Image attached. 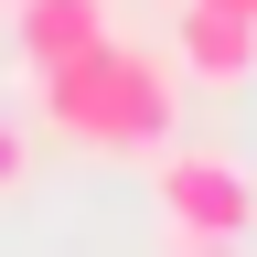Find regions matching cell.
<instances>
[{
  "label": "cell",
  "mask_w": 257,
  "mask_h": 257,
  "mask_svg": "<svg viewBox=\"0 0 257 257\" xmlns=\"http://www.w3.org/2000/svg\"><path fill=\"white\" fill-rule=\"evenodd\" d=\"M172 257H236V236H172Z\"/></svg>",
  "instance_id": "obj_6"
},
{
  "label": "cell",
  "mask_w": 257,
  "mask_h": 257,
  "mask_svg": "<svg viewBox=\"0 0 257 257\" xmlns=\"http://www.w3.org/2000/svg\"><path fill=\"white\" fill-rule=\"evenodd\" d=\"M32 182V140H22V118L0 107V193H22Z\"/></svg>",
  "instance_id": "obj_5"
},
{
  "label": "cell",
  "mask_w": 257,
  "mask_h": 257,
  "mask_svg": "<svg viewBox=\"0 0 257 257\" xmlns=\"http://www.w3.org/2000/svg\"><path fill=\"white\" fill-rule=\"evenodd\" d=\"M246 11H257V0H246Z\"/></svg>",
  "instance_id": "obj_7"
},
{
  "label": "cell",
  "mask_w": 257,
  "mask_h": 257,
  "mask_svg": "<svg viewBox=\"0 0 257 257\" xmlns=\"http://www.w3.org/2000/svg\"><path fill=\"white\" fill-rule=\"evenodd\" d=\"M32 96H43V118L64 128L75 150H161L172 140V64L140 54V43H86L32 75Z\"/></svg>",
  "instance_id": "obj_1"
},
{
  "label": "cell",
  "mask_w": 257,
  "mask_h": 257,
  "mask_svg": "<svg viewBox=\"0 0 257 257\" xmlns=\"http://www.w3.org/2000/svg\"><path fill=\"white\" fill-rule=\"evenodd\" d=\"M150 193H161V214H172V236H246L257 225V182L225 150H161Z\"/></svg>",
  "instance_id": "obj_2"
},
{
  "label": "cell",
  "mask_w": 257,
  "mask_h": 257,
  "mask_svg": "<svg viewBox=\"0 0 257 257\" xmlns=\"http://www.w3.org/2000/svg\"><path fill=\"white\" fill-rule=\"evenodd\" d=\"M246 64H257L246 0H182V75L193 86H246Z\"/></svg>",
  "instance_id": "obj_3"
},
{
  "label": "cell",
  "mask_w": 257,
  "mask_h": 257,
  "mask_svg": "<svg viewBox=\"0 0 257 257\" xmlns=\"http://www.w3.org/2000/svg\"><path fill=\"white\" fill-rule=\"evenodd\" d=\"M11 43H22L32 75H43V64H64V54L107 43V0H11Z\"/></svg>",
  "instance_id": "obj_4"
}]
</instances>
